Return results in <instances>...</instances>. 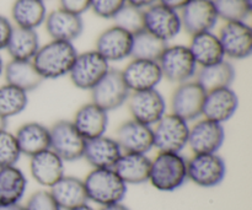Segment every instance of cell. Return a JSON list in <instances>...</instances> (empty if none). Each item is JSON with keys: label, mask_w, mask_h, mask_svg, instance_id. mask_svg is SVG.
<instances>
[{"label": "cell", "mask_w": 252, "mask_h": 210, "mask_svg": "<svg viewBox=\"0 0 252 210\" xmlns=\"http://www.w3.org/2000/svg\"><path fill=\"white\" fill-rule=\"evenodd\" d=\"M47 6L44 0H15L11 6V19L14 26L37 30L44 24Z\"/></svg>", "instance_id": "obj_30"}, {"label": "cell", "mask_w": 252, "mask_h": 210, "mask_svg": "<svg viewBox=\"0 0 252 210\" xmlns=\"http://www.w3.org/2000/svg\"><path fill=\"white\" fill-rule=\"evenodd\" d=\"M14 25L7 17L4 15H0V51L6 48V44L9 42L10 36H11Z\"/></svg>", "instance_id": "obj_41"}, {"label": "cell", "mask_w": 252, "mask_h": 210, "mask_svg": "<svg viewBox=\"0 0 252 210\" xmlns=\"http://www.w3.org/2000/svg\"><path fill=\"white\" fill-rule=\"evenodd\" d=\"M187 181V160L181 152H158L152 159L149 181L160 192H174Z\"/></svg>", "instance_id": "obj_3"}, {"label": "cell", "mask_w": 252, "mask_h": 210, "mask_svg": "<svg viewBox=\"0 0 252 210\" xmlns=\"http://www.w3.org/2000/svg\"><path fill=\"white\" fill-rule=\"evenodd\" d=\"M225 58L243 60L252 53V30L246 21L225 22L218 33Z\"/></svg>", "instance_id": "obj_13"}, {"label": "cell", "mask_w": 252, "mask_h": 210, "mask_svg": "<svg viewBox=\"0 0 252 210\" xmlns=\"http://www.w3.org/2000/svg\"><path fill=\"white\" fill-rule=\"evenodd\" d=\"M27 191V177L17 166L0 167V206L19 204Z\"/></svg>", "instance_id": "obj_29"}, {"label": "cell", "mask_w": 252, "mask_h": 210, "mask_svg": "<svg viewBox=\"0 0 252 210\" xmlns=\"http://www.w3.org/2000/svg\"><path fill=\"white\" fill-rule=\"evenodd\" d=\"M206 90L196 80H189L177 85L171 95V113L184 118L187 122L197 120L203 112Z\"/></svg>", "instance_id": "obj_11"}, {"label": "cell", "mask_w": 252, "mask_h": 210, "mask_svg": "<svg viewBox=\"0 0 252 210\" xmlns=\"http://www.w3.org/2000/svg\"><path fill=\"white\" fill-rule=\"evenodd\" d=\"M167 46H169L167 42L158 38L147 30H142L133 34L130 58L158 61Z\"/></svg>", "instance_id": "obj_33"}, {"label": "cell", "mask_w": 252, "mask_h": 210, "mask_svg": "<svg viewBox=\"0 0 252 210\" xmlns=\"http://www.w3.org/2000/svg\"><path fill=\"white\" fill-rule=\"evenodd\" d=\"M239 96L231 88L217 89L206 92L202 117L224 124L235 116Z\"/></svg>", "instance_id": "obj_20"}, {"label": "cell", "mask_w": 252, "mask_h": 210, "mask_svg": "<svg viewBox=\"0 0 252 210\" xmlns=\"http://www.w3.org/2000/svg\"><path fill=\"white\" fill-rule=\"evenodd\" d=\"M115 25L134 34L144 30V10L126 4L113 17Z\"/></svg>", "instance_id": "obj_36"}, {"label": "cell", "mask_w": 252, "mask_h": 210, "mask_svg": "<svg viewBox=\"0 0 252 210\" xmlns=\"http://www.w3.org/2000/svg\"><path fill=\"white\" fill-rule=\"evenodd\" d=\"M128 5H132V6L138 7V9L145 10L147 7L152 6L153 4L158 2V0H126Z\"/></svg>", "instance_id": "obj_43"}, {"label": "cell", "mask_w": 252, "mask_h": 210, "mask_svg": "<svg viewBox=\"0 0 252 210\" xmlns=\"http://www.w3.org/2000/svg\"><path fill=\"white\" fill-rule=\"evenodd\" d=\"M4 66H5L4 60H2L1 56H0V76H1L2 73H4Z\"/></svg>", "instance_id": "obj_48"}, {"label": "cell", "mask_w": 252, "mask_h": 210, "mask_svg": "<svg viewBox=\"0 0 252 210\" xmlns=\"http://www.w3.org/2000/svg\"><path fill=\"white\" fill-rule=\"evenodd\" d=\"M0 210H25L21 204H9V206H0Z\"/></svg>", "instance_id": "obj_45"}, {"label": "cell", "mask_w": 252, "mask_h": 210, "mask_svg": "<svg viewBox=\"0 0 252 210\" xmlns=\"http://www.w3.org/2000/svg\"><path fill=\"white\" fill-rule=\"evenodd\" d=\"M5 83L19 88L25 92H31L41 86L43 79L37 71L32 60H14L11 59L4 66Z\"/></svg>", "instance_id": "obj_28"}, {"label": "cell", "mask_w": 252, "mask_h": 210, "mask_svg": "<svg viewBox=\"0 0 252 210\" xmlns=\"http://www.w3.org/2000/svg\"><path fill=\"white\" fill-rule=\"evenodd\" d=\"M133 120L153 127L167 113V103L158 89L130 92L127 101Z\"/></svg>", "instance_id": "obj_10"}, {"label": "cell", "mask_w": 252, "mask_h": 210, "mask_svg": "<svg viewBox=\"0 0 252 210\" xmlns=\"http://www.w3.org/2000/svg\"><path fill=\"white\" fill-rule=\"evenodd\" d=\"M189 1V0H158L159 4L170 7L172 10H176V11H180Z\"/></svg>", "instance_id": "obj_42"}, {"label": "cell", "mask_w": 252, "mask_h": 210, "mask_svg": "<svg viewBox=\"0 0 252 210\" xmlns=\"http://www.w3.org/2000/svg\"><path fill=\"white\" fill-rule=\"evenodd\" d=\"M62 9L68 10L74 14L83 15L88 10H90L91 0H59Z\"/></svg>", "instance_id": "obj_40"}, {"label": "cell", "mask_w": 252, "mask_h": 210, "mask_svg": "<svg viewBox=\"0 0 252 210\" xmlns=\"http://www.w3.org/2000/svg\"><path fill=\"white\" fill-rule=\"evenodd\" d=\"M144 30L169 43L182 31L180 11L155 2L144 10Z\"/></svg>", "instance_id": "obj_14"}, {"label": "cell", "mask_w": 252, "mask_h": 210, "mask_svg": "<svg viewBox=\"0 0 252 210\" xmlns=\"http://www.w3.org/2000/svg\"><path fill=\"white\" fill-rule=\"evenodd\" d=\"M225 140L223 124L207 118H198L193 125H189L187 147L192 154H211L218 152Z\"/></svg>", "instance_id": "obj_12"}, {"label": "cell", "mask_w": 252, "mask_h": 210, "mask_svg": "<svg viewBox=\"0 0 252 210\" xmlns=\"http://www.w3.org/2000/svg\"><path fill=\"white\" fill-rule=\"evenodd\" d=\"M21 150L14 133L4 129L0 132V167L16 166L21 157Z\"/></svg>", "instance_id": "obj_37"}, {"label": "cell", "mask_w": 252, "mask_h": 210, "mask_svg": "<svg viewBox=\"0 0 252 210\" xmlns=\"http://www.w3.org/2000/svg\"><path fill=\"white\" fill-rule=\"evenodd\" d=\"M187 47L191 51L198 68L212 65L225 59L218 34L213 33V31L191 36V42Z\"/></svg>", "instance_id": "obj_27"}, {"label": "cell", "mask_w": 252, "mask_h": 210, "mask_svg": "<svg viewBox=\"0 0 252 210\" xmlns=\"http://www.w3.org/2000/svg\"><path fill=\"white\" fill-rule=\"evenodd\" d=\"M115 139L123 152L148 154L154 149L153 127L143 124L133 118L125 120L117 128Z\"/></svg>", "instance_id": "obj_17"}, {"label": "cell", "mask_w": 252, "mask_h": 210, "mask_svg": "<svg viewBox=\"0 0 252 210\" xmlns=\"http://www.w3.org/2000/svg\"><path fill=\"white\" fill-rule=\"evenodd\" d=\"M14 134L21 154L29 157L44 151L51 147L49 127H46L39 122L24 123Z\"/></svg>", "instance_id": "obj_25"}, {"label": "cell", "mask_w": 252, "mask_h": 210, "mask_svg": "<svg viewBox=\"0 0 252 210\" xmlns=\"http://www.w3.org/2000/svg\"><path fill=\"white\" fill-rule=\"evenodd\" d=\"M48 191L62 210H70L89 203L85 184L79 177L64 175Z\"/></svg>", "instance_id": "obj_24"}, {"label": "cell", "mask_w": 252, "mask_h": 210, "mask_svg": "<svg viewBox=\"0 0 252 210\" xmlns=\"http://www.w3.org/2000/svg\"><path fill=\"white\" fill-rule=\"evenodd\" d=\"M64 164L53 150L47 149L30 157V174L39 186L51 188L65 175Z\"/></svg>", "instance_id": "obj_21"}, {"label": "cell", "mask_w": 252, "mask_h": 210, "mask_svg": "<svg viewBox=\"0 0 252 210\" xmlns=\"http://www.w3.org/2000/svg\"><path fill=\"white\" fill-rule=\"evenodd\" d=\"M43 25L48 36L56 41L73 43L84 31V20L81 15L74 14L62 7L48 12Z\"/></svg>", "instance_id": "obj_19"}, {"label": "cell", "mask_w": 252, "mask_h": 210, "mask_svg": "<svg viewBox=\"0 0 252 210\" xmlns=\"http://www.w3.org/2000/svg\"><path fill=\"white\" fill-rule=\"evenodd\" d=\"M133 34L117 25L107 27L97 36L95 51L108 63H117L132 56Z\"/></svg>", "instance_id": "obj_16"}, {"label": "cell", "mask_w": 252, "mask_h": 210, "mask_svg": "<svg viewBox=\"0 0 252 210\" xmlns=\"http://www.w3.org/2000/svg\"><path fill=\"white\" fill-rule=\"evenodd\" d=\"M235 68L228 60H221L208 66H202L197 70L194 80L206 90V92L217 89L231 88L235 80Z\"/></svg>", "instance_id": "obj_31"}, {"label": "cell", "mask_w": 252, "mask_h": 210, "mask_svg": "<svg viewBox=\"0 0 252 210\" xmlns=\"http://www.w3.org/2000/svg\"><path fill=\"white\" fill-rule=\"evenodd\" d=\"M126 4V0H91L90 10L101 19L113 20Z\"/></svg>", "instance_id": "obj_39"}, {"label": "cell", "mask_w": 252, "mask_h": 210, "mask_svg": "<svg viewBox=\"0 0 252 210\" xmlns=\"http://www.w3.org/2000/svg\"><path fill=\"white\" fill-rule=\"evenodd\" d=\"M51 147L64 162L83 159L86 140L69 120H59L49 127Z\"/></svg>", "instance_id": "obj_8"}, {"label": "cell", "mask_w": 252, "mask_h": 210, "mask_svg": "<svg viewBox=\"0 0 252 210\" xmlns=\"http://www.w3.org/2000/svg\"><path fill=\"white\" fill-rule=\"evenodd\" d=\"M98 210H130L127 206H125L123 203H118V204H112V206H107V207H101Z\"/></svg>", "instance_id": "obj_44"}, {"label": "cell", "mask_w": 252, "mask_h": 210, "mask_svg": "<svg viewBox=\"0 0 252 210\" xmlns=\"http://www.w3.org/2000/svg\"><path fill=\"white\" fill-rule=\"evenodd\" d=\"M189 123L184 118L166 113L153 125L154 148L158 152H181L189 143Z\"/></svg>", "instance_id": "obj_5"}, {"label": "cell", "mask_w": 252, "mask_h": 210, "mask_svg": "<svg viewBox=\"0 0 252 210\" xmlns=\"http://www.w3.org/2000/svg\"><path fill=\"white\" fill-rule=\"evenodd\" d=\"M152 159L148 154L123 152L113 170L126 184H143L149 181Z\"/></svg>", "instance_id": "obj_26"}, {"label": "cell", "mask_w": 252, "mask_h": 210, "mask_svg": "<svg viewBox=\"0 0 252 210\" xmlns=\"http://www.w3.org/2000/svg\"><path fill=\"white\" fill-rule=\"evenodd\" d=\"M39 47L41 44L36 30L14 26L5 49L14 60H32Z\"/></svg>", "instance_id": "obj_32"}, {"label": "cell", "mask_w": 252, "mask_h": 210, "mask_svg": "<svg viewBox=\"0 0 252 210\" xmlns=\"http://www.w3.org/2000/svg\"><path fill=\"white\" fill-rule=\"evenodd\" d=\"M219 19L225 22L246 21L252 11V0H213Z\"/></svg>", "instance_id": "obj_35"}, {"label": "cell", "mask_w": 252, "mask_h": 210, "mask_svg": "<svg viewBox=\"0 0 252 210\" xmlns=\"http://www.w3.org/2000/svg\"><path fill=\"white\" fill-rule=\"evenodd\" d=\"M158 64L161 70L162 79L177 85L193 80L198 70V65L191 51L184 44L167 46L161 57L158 59Z\"/></svg>", "instance_id": "obj_4"}, {"label": "cell", "mask_w": 252, "mask_h": 210, "mask_svg": "<svg viewBox=\"0 0 252 210\" xmlns=\"http://www.w3.org/2000/svg\"><path fill=\"white\" fill-rule=\"evenodd\" d=\"M122 154L117 140L105 134L86 140L83 159L93 169H113Z\"/></svg>", "instance_id": "obj_22"}, {"label": "cell", "mask_w": 252, "mask_h": 210, "mask_svg": "<svg viewBox=\"0 0 252 210\" xmlns=\"http://www.w3.org/2000/svg\"><path fill=\"white\" fill-rule=\"evenodd\" d=\"M70 210H95L93 208V207L90 206V204L89 203H86V204H83V206H80V207H76V208H74V209H70Z\"/></svg>", "instance_id": "obj_46"}, {"label": "cell", "mask_w": 252, "mask_h": 210, "mask_svg": "<svg viewBox=\"0 0 252 210\" xmlns=\"http://www.w3.org/2000/svg\"><path fill=\"white\" fill-rule=\"evenodd\" d=\"M6 127H7V120H5V118H2L1 116H0V132L6 129Z\"/></svg>", "instance_id": "obj_47"}, {"label": "cell", "mask_w": 252, "mask_h": 210, "mask_svg": "<svg viewBox=\"0 0 252 210\" xmlns=\"http://www.w3.org/2000/svg\"><path fill=\"white\" fill-rule=\"evenodd\" d=\"M226 164L218 152L193 154L187 160V180L202 188H214L224 181Z\"/></svg>", "instance_id": "obj_7"}, {"label": "cell", "mask_w": 252, "mask_h": 210, "mask_svg": "<svg viewBox=\"0 0 252 210\" xmlns=\"http://www.w3.org/2000/svg\"><path fill=\"white\" fill-rule=\"evenodd\" d=\"M180 17L182 30L189 36L212 31L219 20L213 0H189L180 10Z\"/></svg>", "instance_id": "obj_15"}, {"label": "cell", "mask_w": 252, "mask_h": 210, "mask_svg": "<svg viewBox=\"0 0 252 210\" xmlns=\"http://www.w3.org/2000/svg\"><path fill=\"white\" fill-rule=\"evenodd\" d=\"M29 105V93L5 83L0 86V116L5 120L19 116Z\"/></svg>", "instance_id": "obj_34"}, {"label": "cell", "mask_w": 252, "mask_h": 210, "mask_svg": "<svg viewBox=\"0 0 252 210\" xmlns=\"http://www.w3.org/2000/svg\"><path fill=\"white\" fill-rule=\"evenodd\" d=\"M121 71L130 92L157 89L158 85L164 80L159 64L154 60L132 58V60Z\"/></svg>", "instance_id": "obj_18"}, {"label": "cell", "mask_w": 252, "mask_h": 210, "mask_svg": "<svg viewBox=\"0 0 252 210\" xmlns=\"http://www.w3.org/2000/svg\"><path fill=\"white\" fill-rule=\"evenodd\" d=\"M83 181L88 201L100 208L123 203L127 194L128 186L113 169H93Z\"/></svg>", "instance_id": "obj_2"}, {"label": "cell", "mask_w": 252, "mask_h": 210, "mask_svg": "<svg viewBox=\"0 0 252 210\" xmlns=\"http://www.w3.org/2000/svg\"><path fill=\"white\" fill-rule=\"evenodd\" d=\"M110 69V63L93 49L78 53L68 76L76 89L91 91Z\"/></svg>", "instance_id": "obj_6"}, {"label": "cell", "mask_w": 252, "mask_h": 210, "mask_svg": "<svg viewBox=\"0 0 252 210\" xmlns=\"http://www.w3.org/2000/svg\"><path fill=\"white\" fill-rule=\"evenodd\" d=\"M25 210H62L48 189H41L32 193L24 206Z\"/></svg>", "instance_id": "obj_38"}, {"label": "cell", "mask_w": 252, "mask_h": 210, "mask_svg": "<svg viewBox=\"0 0 252 210\" xmlns=\"http://www.w3.org/2000/svg\"><path fill=\"white\" fill-rule=\"evenodd\" d=\"M90 92L91 102L100 106L108 113L111 111L118 110L127 103L130 95L129 89L127 88L122 76V71L112 68Z\"/></svg>", "instance_id": "obj_9"}, {"label": "cell", "mask_w": 252, "mask_h": 210, "mask_svg": "<svg viewBox=\"0 0 252 210\" xmlns=\"http://www.w3.org/2000/svg\"><path fill=\"white\" fill-rule=\"evenodd\" d=\"M71 122L84 139L90 140L106 134L108 128V112L90 101L76 110Z\"/></svg>", "instance_id": "obj_23"}, {"label": "cell", "mask_w": 252, "mask_h": 210, "mask_svg": "<svg viewBox=\"0 0 252 210\" xmlns=\"http://www.w3.org/2000/svg\"><path fill=\"white\" fill-rule=\"evenodd\" d=\"M78 51L71 42L51 39L39 47L32 63L43 80H56L68 75Z\"/></svg>", "instance_id": "obj_1"}]
</instances>
